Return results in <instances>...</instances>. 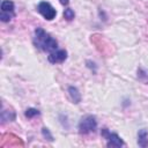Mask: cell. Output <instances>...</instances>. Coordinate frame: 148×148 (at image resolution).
I'll list each match as a JSON object with an SVG mask.
<instances>
[{"label": "cell", "mask_w": 148, "mask_h": 148, "mask_svg": "<svg viewBox=\"0 0 148 148\" xmlns=\"http://www.w3.org/2000/svg\"><path fill=\"white\" fill-rule=\"evenodd\" d=\"M42 134H43V136H44L45 139H47L49 141H53V136H52V134L50 133L49 128L43 127V128H42Z\"/></svg>", "instance_id": "7c38bea8"}, {"label": "cell", "mask_w": 148, "mask_h": 148, "mask_svg": "<svg viewBox=\"0 0 148 148\" xmlns=\"http://www.w3.org/2000/svg\"><path fill=\"white\" fill-rule=\"evenodd\" d=\"M37 10L47 21H52L57 15V10L51 6V3L46 1H40L37 6Z\"/></svg>", "instance_id": "3957f363"}, {"label": "cell", "mask_w": 148, "mask_h": 148, "mask_svg": "<svg viewBox=\"0 0 148 148\" xmlns=\"http://www.w3.org/2000/svg\"><path fill=\"white\" fill-rule=\"evenodd\" d=\"M67 58V51L66 50H56L53 52H51L47 56V60L51 64H59V62H64Z\"/></svg>", "instance_id": "5b68a950"}, {"label": "cell", "mask_w": 148, "mask_h": 148, "mask_svg": "<svg viewBox=\"0 0 148 148\" xmlns=\"http://www.w3.org/2000/svg\"><path fill=\"white\" fill-rule=\"evenodd\" d=\"M64 17H65L67 21H72V20L75 17L74 10L71 9V8H66V9L64 10Z\"/></svg>", "instance_id": "30bf717a"}, {"label": "cell", "mask_w": 148, "mask_h": 148, "mask_svg": "<svg viewBox=\"0 0 148 148\" xmlns=\"http://www.w3.org/2000/svg\"><path fill=\"white\" fill-rule=\"evenodd\" d=\"M97 128V120L94 116L87 114L81 118L79 123V133L80 134H88L90 132H95Z\"/></svg>", "instance_id": "7a4b0ae2"}, {"label": "cell", "mask_w": 148, "mask_h": 148, "mask_svg": "<svg viewBox=\"0 0 148 148\" xmlns=\"http://www.w3.org/2000/svg\"><path fill=\"white\" fill-rule=\"evenodd\" d=\"M38 114H39V111L37 109H35V108H29L24 112V116L27 118H34L35 116H38Z\"/></svg>", "instance_id": "9c48e42d"}, {"label": "cell", "mask_w": 148, "mask_h": 148, "mask_svg": "<svg viewBox=\"0 0 148 148\" xmlns=\"http://www.w3.org/2000/svg\"><path fill=\"white\" fill-rule=\"evenodd\" d=\"M34 45L39 49L43 52H53L57 50L58 47V43L57 40L50 35L47 34L44 29L42 28H37L35 30V35H34Z\"/></svg>", "instance_id": "6da1fadb"}, {"label": "cell", "mask_w": 148, "mask_h": 148, "mask_svg": "<svg viewBox=\"0 0 148 148\" xmlns=\"http://www.w3.org/2000/svg\"><path fill=\"white\" fill-rule=\"evenodd\" d=\"M1 12L14 13V2L12 0H3L1 2Z\"/></svg>", "instance_id": "ba28073f"}, {"label": "cell", "mask_w": 148, "mask_h": 148, "mask_svg": "<svg viewBox=\"0 0 148 148\" xmlns=\"http://www.w3.org/2000/svg\"><path fill=\"white\" fill-rule=\"evenodd\" d=\"M68 95L71 97V99L73 101V103L75 104H79L81 102V94L79 92L77 88L73 87V86H69L68 87Z\"/></svg>", "instance_id": "52a82bcc"}, {"label": "cell", "mask_w": 148, "mask_h": 148, "mask_svg": "<svg viewBox=\"0 0 148 148\" xmlns=\"http://www.w3.org/2000/svg\"><path fill=\"white\" fill-rule=\"evenodd\" d=\"M59 1H60V3L64 5V6H67V5L69 3V0H59Z\"/></svg>", "instance_id": "4fadbf2b"}, {"label": "cell", "mask_w": 148, "mask_h": 148, "mask_svg": "<svg viewBox=\"0 0 148 148\" xmlns=\"http://www.w3.org/2000/svg\"><path fill=\"white\" fill-rule=\"evenodd\" d=\"M14 16V13H8V12H1L0 14V20L2 22H9L12 17Z\"/></svg>", "instance_id": "8fae6325"}, {"label": "cell", "mask_w": 148, "mask_h": 148, "mask_svg": "<svg viewBox=\"0 0 148 148\" xmlns=\"http://www.w3.org/2000/svg\"><path fill=\"white\" fill-rule=\"evenodd\" d=\"M138 145L142 148L148 146V132H147V130L142 128L138 132Z\"/></svg>", "instance_id": "8992f818"}, {"label": "cell", "mask_w": 148, "mask_h": 148, "mask_svg": "<svg viewBox=\"0 0 148 148\" xmlns=\"http://www.w3.org/2000/svg\"><path fill=\"white\" fill-rule=\"evenodd\" d=\"M102 136H104L106 139V145L108 147H113V148H118V147H123L125 143L124 141L121 140V138L117 134V133H111L109 132L106 128H103L102 130Z\"/></svg>", "instance_id": "277c9868"}]
</instances>
